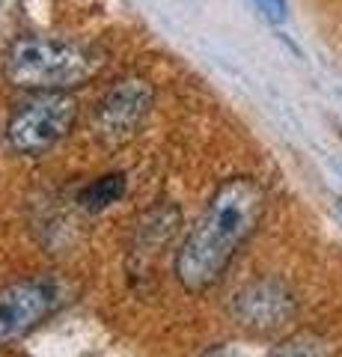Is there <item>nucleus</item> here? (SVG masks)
Returning <instances> with one entry per match:
<instances>
[{"label":"nucleus","mask_w":342,"mask_h":357,"mask_svg":"<svg viewBox=\"0 0 342 357\" xmlns=\"http://www.w3.org/2000/svg\"><path fill=\"white\" fill-rule=\"evenodd\" d=\"M123 194H125V173H104V176L93 178V182L84 188L81 197H78V203L86 211H102L107 206L119 203Z\"/></svg>","instance_id":"nucleus-7"},{"label":"nucleus","mask_w":342,"mask_h":357,"mask_svg":"<svg viewBox=\"0 0 342 357\" xmlns=\"http://www.w3.org/2000/svg\"><path fill=\"white\" fill-rule=\"evenodd\" d=\"M9 9H13V0H0V24L9 18Z\"/></svg>","instance_id":"nucleus-11"},{"label":"nucleus","mask_w":342,"mask_h":357,"mask_svg":"<svg viewBox=\"0 0 342 357\" xmlns=\"http://www.w3.org/2000/svg\"><path fill=\"white\" fill-rule=\"evenodd\" d=\"M203 357H244L238 349H229V345H220V349H212V351H205Z\"/></svg>","instance_id":"nucleus-10"},{"label":"nucleus","mask_w":342,"mask_h":357,"mask_svg":"<svg viewBox=\"0 0 342 357\" xmlns=\"http://www.w3.org/2000/svg\"><path fill=\"white\" fill-rule=\"evenodd\" d=\"M339 215H342V199H339Z\"/></svg>","instance_id":"nucleus-12"},{"label":"nucleus","mask_w":342,"mask_h":357,"mask_svg":"<svg viewBox=\"0 0 342 357\" xmlns=\"http://www.w3.org/2000/svg\"><path fill=\"white\" fill-rule=\"evenodd\" d=\"M65 301L54 277H24L0 289V345L18 342L48 321Z\"/></svg>","instance_id":"nucleus-4"},{"label":"nucleus","mask_w":342,"mask_h":357,"mask_svg":"<svg viewBox=\"0 0 342 357\" xmlns=\"http://www.w3.org/2000/svg\"><path fill=\"white\" fill-rule=\"evenodd\" d=\"M155 89L146 77H123L95 102L93 131L104 146L128 143L152 114Z\"/></svg>","instance_id":"nucleus-5"},{"label":"nucleus","mask_w":342,"mask_h":357,"mask_svg":"<svg viewBox=\"0 0 342 357\" xmlns=\"http://www.w3.org/2000/svg\"><path fill=\"white\" fill-rule=\"evenodd\" d=\"M259 9H262V15L274 21V24H280V21H286V15H289V3L286 0H253Z\"/></svg>","instance_id":"nucleus-9"},{"label":"nucleus","mask_w":342,"mask_h":357,"mask_svg":"<svg viewBox=\"0 0 342 357\" xmlns=\"http://www.w3.org/2000/svg\"><path fill=\"white\" fill-rule=\"evenodd\" d=\"M78 122L72 93H30L6 119V143L18 155H45L65 140Z\"/></svg>","instance_id":"nucleus-3"},{"label":"nucleus","mask_w":342,"mask_h":357,"mask_svg":"<svg viewBox=\"0 0 342 357\" xmlns=\"http://www.w3.org/2000/svg\"><path fill=\"white\" fill-rule=\"evenodd\" d=\"M268 194L265 185L253 176H229L215 194L208 197L203 215L196 218L191 232L185 236L182 248L176 250V280L187 292H205L212 289L244 244L262 227Z\"/></svg>","instance_id":"nucleus-1"},{"label":"nucleus","mask_w":342,"mask_h":357,"mask_svg":"<svg viewBox=\"0 0 342 357\" xmlns=\"http://www.w3.org/2000/svg\"><path fill=\"white\" fill-rule=\"evenodd\" d=\"M268 357H325V345L318 340L301 337V340H289L283 342L277 351H271Z\"/></svg>","instance_id":"nucleus-8"},{"label":"nucleus","mask_w":342,"mask_h":357,"mask_svg":"<svg viewBox=\"0 0 342 357\" xmlns=\"http://www.w3.org/2000/svg\"><path fill=\"white\" fill-rule=\"evenodd\" d=\"M102 51L63 36H18L3 54V77L21 93H72L102 72Z\"/></svg>","instance_id":"nucleus-2"},{"label":"nucleus","mask_w":342,"mask_h":357,"mask_svg":"<svg viewBox=\"0 0 342 357\" xmlns=\"http://www.w3.org/2000/svg\"><path fill=\"white\" fill-rule=\"evenodd\" d=\"M295 312L297 301L292 289L274 277H262V280L241 286L233 298V316L241 328L253 333H277L295 319Z\"/></svg>","instance_id":"nucleus-6"}]
</instances>
